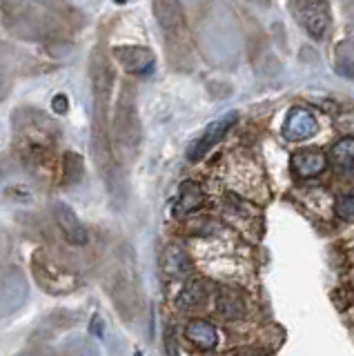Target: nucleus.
I'll return each mask as SVG.
<instances>
[{
    "label": "nucleus",
    "instance_id": "a211bd4d",
    "mask_svg": "<svg viewBox=\"0 0 354 356\" xmlns=\"http://www.w3.org/2000/svg\"><path fill=\"white\" fill-rule=\"evenodd\" d=\"M232 356H261L257 350H252V348H241L236 352H232Z\"/></svg>",
    "mask_w": 354,
    "mask_h": 356
},
{
    "label": "nucleus",
    "instance_id": "dca6fc26",
    "mask_svg": "<svg viewBox=\"0 0 354 356\" xmlns=\"http://www.w3.org/2000/svg\"><path fill=\"white\" fill-rule=\"evenodd\" d=\"M51 109L56 111V114H67V96H63V94H58V96H54L51 98Z\"/></svg>",
    "mask_w": 354,
    "mask_h": 356
},
{
    "label": "nucleus",
    "instance_id": "6e6552de",
    "mask_svg": "<svg viewBox=\"0 0 354 356\" xmlns=\"http://www.w3.org/2000/svg\"><path fill=\"white\" fill-rule=\"evenodd\" d=\"M216 312H218V316L225 321H239L246 314V305H243L239 292H234L232 287H218Z\"/></svg>",
    "mask_w": 354,
    "mask_h": 356
},
{
    "label": "nucleus",
    "instance_id": "4468645a",
    "mask_svg": "<svg viewBox=\"0 0 354 356\" xmlns=\"http://www.w3.org/2000/svg\"><path fill=\"white\" fill-rule=\"evenodd\" d=\"M65 176H67L70 183L81 181V176H83V159H81L79 154L70 152L67 156H65Z\"/></svg>",
    "mask_w": 354,
    "mask_h": 356
},
{
    "label": "nucleus",
    "instance_id": "f257e3e1",
    "mask_svg": "<svg viewBox=\"0 0 354 356\" xmlns=\"http://www.w3.org/2000/svg\"><path fill=\"white\" fill-rule=\"evenodd\" d=\"M298 20L312 38H323L330 29V9L325 3H298Z\"/></svg>",
    "mask_w": 354,
    "mask_h": 356
},
{
    "label": "nucleus",
    "instance_id": "0eeeda50",
    "mask_svg": "<svg viewBox=\"0 0 354 356\" xmlns=\"http://www.w3.org/2000/svg\"><path fill=\"white\" fill-rule=\"evenodd\" d=\"M185 337L190 339L198 350H214L216 348V343H218V332L216 327L212 325V323H207V321H201V318H196L192 321L190 325L185 327Z\"/></svg>",
    "mask_w": 354,
    "mask_h": 356
},
{
    "label": "nucleus",
    "instance_id": "9d476101",
    "mask_svg": "<svg viewBox=\"0 0 354 356\" xmlns=\"http://www.w3.org/2000/svg\"><path fill=\"white\" fill-rule=\"evenodd\" d=\"M161 263H163V270L168 272L170 276H185V274H190V270H192L190 256H187L185 250H181L179 245H170V248L163 252Z\"/></svg>",
    "mask_w": 354,
    "mask_h": 356
},
{
    "label": "nucleus",
    "instance_id": "1a4fd4ad",
    "mask_svg": "<svg viewBox=\"0 0 354 356\" xmlns=\"http://www.w3.org/2000/svg\"><path fill=\"white\" fill-rule=\"evenodd\" d=\"M207 296H209L207 281H203V278H196V281L185 283L179 298H176V303H179L181 309H196V307H201L205 303Z\"/></svg>",
    "mask_w": 354,
    "mask_h": 356
},
{
    "label": "nucleus",
    "instance_id": "9b49d317",
    "mask_svg": "<svg viewBox=\"0 0 354 356\" xmlns=\"http://www.w3.org/2000/svg\"><path fill=\"white\" fill-rule=\"evenodd\" d=\"M201 203H203V189L192 181H185L179 189V200H176V205H174V214L185 216V214H190V211H194Z\"/></svg>",
    "mask_w": 354,
    "mask_h": 356
},
{
    "label": "nucleus",
    "instance_id": "f3484780",
    "mask_svg": "<svg viewBox=\"0 0 354 356\" xmlns=\"http://www.w3.org/2000/svg\"><path fill=\"white\" fill-rule=\"evenodd\" d=\"M90 330H92L94 337L101 339V337H103V321L98 318V316H94V318H92V325H90Z\"/></svg>",
    "mask_w": 354,
    "mask_h": 356
},
{
    "label": "nucleus",
    "instance_id": "f8f14e48",
    "mask_svg": "<svg viewBox=\"0 0 354 356\" xmlns=\"http://www.w3.org/2000/svg\"><path fill=\"white\" fill-rule=\"evenodd\" d=\"M330 159L337 167H343V170H354V138L339 140L335 147H332Z\"/></svg>",
    "mask_w": 354,
    "mask_h": 356
},
{
    "label": "nucleus",
    "instance_id": "f03ea898",
    "mask_svg": "<svg viewBox=\"0 0 354 356\" xmlns=\"http://www.w3.org/2000/svg\"><path fill=\"white\" fill-rule=\"evenodd\" d=\"M316 131H319V122H316V118L309 114L307 109L294 107L290 114H287L285 125H283V136L287 140L301 143V140L312 138Z\"/></svg>",
    "mask_w": 354,
    "mask_h": 356
},
{
    "label": "nucleus",
    "instance_id": "ddd939ff",
    "mask_svg": "<svg viewBox=\"0 0 354 356\" xmlns=\"http://www.w3.org/2000/svg\"><path fill=\"white\" fill-rule=\"evenodd\" d=\"M352 42H343L337 47V72L346 78H354V51Z\"/></svg>",
    "mask_w": 354,
    "mask_h": 356
},
{
    "label": "nucleus",
    "instance_id": "39448f33",
    "mask_svg": "<svg viewBox=\"0 0 354 356\" xmlns=\"http://www.w3.org/2000/svg\"><path fill=\"white\" fill-rule=\"evenodd\" d=\"M114 56L129 74H147L154 67V54L147 47H116Z\"/></svg>",
    "mask_w": 354,
    "mask_h": 356
},
{
    "label": "nucleus",
    "instance_id": "20e7f679",
    "mask_svg": "<svg viewBox=\"0 0 354 356\" xmlns=\"http://www.w3.org/2000/svg\"><path fill=\"white\" fill-rule=\"evenodd\" d=\"M234 120H236V114H225L223 118H218V120H214V122H209V127L205 129L203 136L198 138L190 149H187V159H190V161L203 159V156L207 154V149L212 147V145H216V143L230 131L232 122H234Z\"/></svg>",
    "mask_w": 354,
    "mask_h": 356
},
{
    "label": "nucleus",
    "instance_id": "2eb2a0df",
    "mask_svg": "<svg viewBox=\"0 0 354 356\" xmlns=\"http://www.w3.org/2000/svg\"><path fill=\"white\" fill-rule=\"evenodd\" d=\"M337 216L343 218V220H348L352 222L354 220V192L352 194H346V196H341L337 200Z\"/></svg>",
    "mask_w": 354,
    "mask_h": 356
},
{
    "label": "nucleus",
    "instance_id": "423d86ee",
    "mask_svg": "<svg viewBox=\"0 0 354 356\" xmlns=\"http://www.w3.org/2000/svg\"><path fill=\"white\" fill-rule=\"evenodd\" d=\"M325 165H328V159H325V154L323 152H319V149H303V152H296L292 156V172L296 176H301V178H309V176H316L325 170Z\"/></svg>",
    "mask_w": 354,
    "mask_h": 356
},
{
    "label": "nucleus",
    "instance_id": "7ed1b4c3",
    "mask_svg": "<svg viewBox=\"0 0 354 356\" xmlns=\"http://www.w3.org/2000/svg\"><path fill=\"white\" fill-rule=\"evenodd\" d=\"M54 218H56L63 236L72 245H87V241H90L87 229L67 203H54Z\"/></svg>",
    "mask_w": 354,
    "mask_h": 356
}]
</instances>
